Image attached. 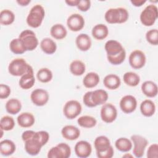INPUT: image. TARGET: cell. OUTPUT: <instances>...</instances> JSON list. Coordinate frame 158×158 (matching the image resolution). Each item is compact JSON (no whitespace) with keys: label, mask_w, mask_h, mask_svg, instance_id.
Returning a JSON list of instances; mask_svg holds the SVG:
<instances>
[{"label":"cell","mask_w":158,"mask_h":158,"mask_svg":"<svg viewBox=\"0 0 158 158\" xmlns=\"http://www.w3.org/2000/svg\"><path fill=\"white\" fill-rule=\"evenodd\" d=\"M129 17L128 10L123 7L110 8L105 13L106 21L110 24L126 22Z\"/></svg>","instance_id":"1"},{"label":"cell","mask_w":158,"mask_h":158,"mask_svg":"<svg viewBox=\"0 0 158 158\" xmlns=\"http://www.w3.org/2000/svg\"><path fill=\"white\" fill-rule=\"evenodd\" d=\"M45 11L41 5L36 4L31 7L27 17V23L32 28L39 27L44 18Z\"/></svg>","instance_id":"2"},{"label":"cell","mask_w":158,"mask_h":158,"mask_svg":"<svg viewBox=\"0 0 158 158\" xmlns=\"http://www.w3.org/2000/svg\"><path fill=\"white\" fill-rule=\"evenodd\" d=\"M158 17L157 7L154 4L147 6L141 12L139 19L141 23L146 27L152 26Z\"/></svg>","instance_id":"3"},{"label":"cell","mask_w":158,"mask_h":158,"mask_svg":"<svg viewBox=\"0 0 158 158\" xmlns=\"http://www.w3.org/2000/svg\"><path fill=\"white\" fill-rule=\"evenodd\" d=\"M19 38L22 41L26 51H33L38 45V40L32 30H25L22 31L20 33Z\"/></svg>","instance_id":"4"},{"label":"cell","mask_w":158,"mask_h":158,"mask_svg":"<svg viewBox=\"0 0 158 158\" xmlns=\"http://www.w3.org/2000/svg\"><path fill=\"white\" fill-rule=\"evenodd\" d=\"M29 65L25 59L22 58H17L12 60L8 66L9 73L15 77H22L28 70Z\"/></svg>","instance_id":"5"},{"label":"cell","mask_w":158,"mask_h":158,"mask_svg":"<svg viewBox=\"0 0 158 158\" xmlns=\"http://www.w3.org/2000/svg\"><path fill=\"white\" fill-rule=\"evenodd\" d=\"M82 110L81 104L76 100H70L67 101L63 108V113L68 119H73L80 114Z\"/></svg>","instance_id":"6"},{"label":"cell","mask_w":158,"mask_h":158,"mask_svg":"<svg viewBox=\"0 0 158 158\" xmlns=\"http://www.w3.org/2000/svg\"><path fill=\"white\" fill-rule=\"evenodd\" d=\"M131 142L134 144L133 153L136 157H141L144 154L146 148L148 144V139L143 136L133 135L131 136Z\"/></svg>","instance_id":"7"},{"label":"cell","mask_w":158,"mask_h":158,"mask_svg":"<svg viewBox=\"0 0 158 158\" xmlns=\"http://www.w3.org/2000/svg\"><path fill=\"white\" fill-rule=\"evenodd\" d=\"M128 61L130 66L133 69H140L145 65L146 57L142 51L136 49L130 53Z\"/></svg>","instance_id":"8"},{"label":"cell","mask_w":158,"mask_h":158,"mask_svg":"<svg viewBox=\"0 0 158 158\" xmlns=\"http://www.w3.org/2000/svg\"><path fill=\"white\" fill-rule=\"evenodd\" d=\"M117 117V110L115 106L111 103L103 104L101 109V120L107 123H110L115 120Z\"/></svg>","instance_id":"9"},{"label":"cell","mask_w":158,"mask_h":158,"mask_svg":"<svg viewBox=\"0 0 158 158\" xmlns=\"http://www.w3.org/2000/svg\"><path fill=\"white\" fill-rule=\"evenodd\" d=\"M49 96L48 91L42 88L34 89L30 95V99L32 102L37 106H43L49 101Z\"/></svg>","instance_id":"10"},{"label":"cell","mask_w":158,"mask_h":158,"mask_svg":"<svg viewBox=\"0 0 158 158\" xmlns=\"http://www.w3.org/2000/svg\"><path fill=\"white\" fill-rule=\"evenodd\" d=\"M137 107V101L135 96L128 94L122 98L120 101V107L125 114H130L134 112Z\"/></svg>","instance_id":"11"},{"label":"cell","mask_w":158,"mask_h":158,"mask_svg":"<svg viewBox=\"0 0 158 158\" xmlns=\"http://www.w3.org/2000/svg\"><path fill=\"white\" fill-rule=\"evenodd\" d=\"M85 19L79 14H73L70 15L67 20V25L70 30L72 31H78L83 29L85 26Z\"/></svg>","instance_id":"12"},{"label":"cell","mask_w":158,"mask_h":158,"mask_svg":"<svg viewBox=\"0 0 158 158\" xmlns=\"http://www.w3.org/2000/svg\"><path fill=\"white\" fill-rule=\"evenodd\" d=\"M74 151L77 157L80 158H86L91 154L92 146L89 142L81 140L75 144Z\"/></svg>","instance_id":"13"},{"label":"cell","mask_w":158,"mask_h":158,"mask_svg":"<svg viewBox=\"0 0 158 158\" xmlns=\"http://www.w3.org/2000/svg\"><path fill=\"white\" fill-rule=\"evenodd\" d=\"M19 86L23 89H28L32 88L35 83L33 69L30 65L27 72L23 75L19 80Z\"/></svg>","instance_id":"14"},{"label":"cell","mask_w":158,"mask_h":158,"mask_svg":"<svg viewBox=\"0 0 158 158\" xmlns=\"http://www.w3.org/2000/svg\"><path fill=\"white\" fill-rule=\"evenodd\" d=\"M61 134L65 139L73 141L78 139L80 135L79 128L74 125H68L64 126L61 130Z\"/></svg>","instance_id":"15"},{"label":"cell","mask_w":158,"mask_h":158,"mask_svg":"<svg viewBox=\"0 0 158 158\" xmlns=\"http://www.w3.org/2000/svg\"><path fill=\"white\" fill-rule=\"evenodd\" d=\"M104 49L107 53V56H114L119 54L123 49H124V48L120 42L114 40H110L106 43Z\"/></svg>","instance_id":"16"},{"label":"cell","mask_w":158,"mask_h":158,"mask_svg":"<svg viewBox=\"0 0 158 158\" xmlns=\"http://www.w3.org/2000/svg\"><path fill=\"white\" fill-rule=\"evenodd\" d=\"M75 43L78 49L81 51L89 50L92 44L91 38L86 33L79 34L75 39Z\"/></svg>","instance_id":"17"},{"label":"cell","mask_w":158,"mask_h":158,"mask_svg":"<svg viewBox=\"0 0 158 158\" xmlns=\"http://www.w3.org/2000/svg\"><path fill=\"white\" fill-rule=\"evenodd\" d=\"M142 93L149 98H154L158 93L157 85L152 81L148 80L143 83L141 86Z\"/></svg>","instance_id":"18"},{"label":"cell","mask_w":158,"mask_h":158,"mask_svg":"<svg viewBox=\"0 0 158 158\" xmlns=\"http://www.w3.org/2000/svg\"><path fill=\"white\" fill-rule=\"evenodd\" d=\"M25 150L31 156H36L41 151L43 147L41 144L33 137L26 141H25Z\"/></svg>","instance_id":"19"},{"label":"cell","mask_w":158,"mask_h":158,"mask_svg":"<svg viewBox=\"0 0 158 158\" xmlns=\"http://www.w3.org/2000/svg\"><path fill=\"white\" fill-rule=\"evenodd\" d=\"M19 125L22 128H28L33 125L35 122L34 115L30 112L21 113L17 118Z\"/></svg>","instance_id":"20"},{"label":"cell","mask_w":158,"mask_h":158,"mask_svg":"<svg viewBox=\"0 0 158 158\" xmlns=\"http://www.w3.org/2000/svg\"><path fill=\"white\" fill-rule=\"evenodd\" d=\"M103 83L106 88L110 90H114L117 89L120 86L121 81L120 77L118 75L110 73L104 77L103 80Z\"/></svg>","instance_id":"21"},{"label":"cell","mask_w":158,"mask_h":158,"mask_svg":"<svg viewBox=\"0 0 158 158\" xmlns=\"http://www.w3.org/2000/svg\"><path fill=\"white\" fill-rule=\"evenodd\" d=\"M108 99V93L104 89H96L92 91L91 99L95 106L102 105L106 102Z\"/></svg>","instance_id":"22"},{"label":"cell","mask_w":158,"mask_h":158,"mask_svg":"<svg viewBox=\"0 0 158 158\" xmlns=\"http://www.w3.org/2000/svg\"><path fill=\"white\" fill-rule=\"evenodd\" d=\"M91 33L95 39L98 40H102L108 36L109 29L106 25L99 23L94 26Z\"/></svg>","instance_id":"23"},{"label":"cell","mask_w":158,"mask_h":158,"mask_svg":"<svg viewBox=\"0 0 158 158\" xmlns=\"http://www.w3.org/2000/svg\"><path fill=\"white\" fill-rule=\"evenodd\" d=\"M140 111L145 117H151L156 112V105L151 99H145L140 104Z\"/></svg>","instance_id":"24"},{"label":"cell","mask_w":158,"mask_h":158,"mask_svg":"<svg viewBox=\"0 0 158 158\" xmlns=\"http://www.w3.org/2000/svg\"><path fill=\"white\" fill-rule=\"evenodd\" d=\"M16 146L10 139H4L0 142V152L2 156H9L15 151Z\"/></svg>","instance_id":"25"},{"label":"cell","mask_w":158,"mask_h":158,"mask_svg":"<svg viewBox=\"0 0 158 158\" xmlns=\"http://www.w3.org/2000/svg\"><path fill=\"white\" fill-rule=\"evenodd\" d=\"M40 48L44 53L52 54L57 50V44L53 40L49 38H44L40 42Z\"/></svg>","instance_id":"26"},{"label":"cell","mask_w":158,"mask_h":158,"mask_svg":"<svg viewBox=\"0 0 158 158\" xmlns=\"http://www.w3.org/2000/svg\"><path fill=\"white\" fill-rule=\"evenodd\" d=\"M100 80L99 75L93 72L88 73L83 79V85L87 88H92L98 85Z\"/></svg>","instance_id":"27"},{"label":"cell","mask_w":158,"mask_h":158,"mask_svg":"<svg viewBox=\"0 0 158 158\" xmlns=\"http://www.w3.org/2000/svg\"><path fill=\"white\" fill-rule=\"evenodd\" d=\"M50 34L54 39L62 40L66 37L67 31L62 24L56 23L51 27Z\"/></svg>","instance_id":"28"},{"label":"cell","mask_w":158,"mask_h":158,"mask_svg":"<svg viewBox=\"0 0 158 158\" xmlns=\"http://www.w3.org/2000/svg\"><path fill=\"white\" fill-rule=\"evenodd\" d=\"M94 146L96 152H101L107 149L111 145L110 141L107 136H99L95 139Z\"/></svg>","instance_id":"29"},{"label":"cell","mask_w":158,"mask_h":158,"mask_svg":"<svg viewBox=\"0 0 158 158\" xmlns=\"http://www.w3.org/2000/svg\"><path fill=\"white\" fill-rule=\"evenodd\" d=\"M22 109V104L20 101L16 98H11L6 103V111L12 115L18 114Z\"/></svg>","instance_id":"30"},{"label":"cell","mask_w":158,"mask_h":158,"mask_svg":"<svg viewBox=\"0 0 158 158\" xmlns=\"http://www.w3.org/2000/svg\"><path fill=\"white\" fill-rule=\"evenodd\" d=\"M70 71L75 76L82 75L86 70L85 64L80 60H74L70 64Z\"/></svg>","instance_id":"31"},{"label":"cell","mask_w":158,"mask_h":158,"mask_svg":"<svg viewBox=\"0 0 158 158\" xmlns=\"http://www.w3.org/2000/svg\"><path fill=\"white\" fill-rule=\"evenodd\" d=\"M115 148L120 151L127 152L132 148V142L128 138L122 137L118 138L115 142Z\"/></svg>","instance_id":"32"},{"label":"cell","mask_w":158,"mask_h":158,"mask_svg":"<svg viewBox=\"0 0 158 158\" xmlns=\"http://www.w3.org/2000/svg\"><path fill=\"white\" fill-rule=\"evenodd\" d=\"M123 80L125 83L130 86H136L140 82L139 76L133 72H127L123 74Z\"/></svg>","instance_id":"33"},{"label":"cell","mask_w":158,"mask_h":158,"mask_svg":"<svg viewBox=\"0 0 158 158\" xmlns=\"http://www.w3.org/2000/svg\"><path fill=\"white\" fill-rule=\"evenodd\" d=\"M15 20V15L12 11L9 9H4L0 12V23L3 25H9Z\"/></svg>","instance_id":"34"},{"label":"cell","mask_w":158,"mask_h":158,"mask_svg":"<svg viewBox=\"0 0 158 158\" xmlns=\"http://www.w3.org/2000/svg\"><path fill=\"white\" fill-rule=\"evenodd\" d=\"M77 123L81 127L91 128L96 125L97 120L91 115H83L77 119Z\"/></svg>","instance_id":"35"},{"label":"cell","mask_w":158,"mask_h":158,"mask_svg":"<svg viewBox=\"0 0 158 158\" xmlns=\"http://www.w3.org/2000/svg\"><path fill=\"white\" fill-rule=\"evenodd\" d=\"M53 75L51 70L48 68L40 69L37 73L36 77L38 80L41 83H48L52 78Z\"/></svg>","instance_id":"36"},{"label":"cell","mask_w":158,"mask_h":158,"mask_svg":"<svg viewBox=\"0 0 158 158\" xmlns=\"http://www.w3.org/2000/svg\"><path fill=\"white\" fill-rule=\"evenodd\" d=\"M9 48L10 50L15 54H22L26 51L22 41L19 38H14L11 40L9 44Z\"/></svg>","instance_id":"37"},{"label":"cell","mask_w":158,"mask_h":158,"mask_svg":"<svg viewBox=\"0 0 158 158\" xmlns=\"http://www.w3.org/2000/svg\"><path fill=\"white\" fill-rule=\"evenodd\" d=\"M15 126L14 118L9 115L2 117L0 120V128L4 131L12 130Z\"/></svg>","instance_id":"38"},{"label":"cell","mask_w":158,"mask_h":158,"mask_svg":"<svg viewBox=\"0 0 158 158\" xmlns=\"http://www.w3.org/2000/svg\"><path fill=\"white\" fill-rule=\"evenodd\" d=\"M107 58L108 61L112 65H120L125 60L126 58V51L123 49L119 54L114 56H107Z\"/></svg>","instance_id":"39"},{"label":"cell","mask_w":158,"mask_h":158,"mask_svg":"<svg viewBox=\"0 0 158 158\" xmlns=\"http://www.w3.org/2000/svg\"><path fill=\"white\" fill-rule=\"evenodd\" d=\"M146 39L147 41L152 45L158 44V30L156 28L151 29L146 33Z\"/></svg>","instance_id":"40"},{"label":"cell","mask_w":158,"mask_h":158,"mask_svg":"<svg viewBox=\"0 0 158 158\" xmlns=\"http://www.w3.org/2000/svg\"><path fill=\"white\" fill-rule=\"evenodd\" d=\"M33 138H35L42 146H43L48 142L49 135L48 132L46 131H38L35 132Z\"/></svg>","instance_id":"41"},{"label":"cell","mask_w":158,"mask_h":158,"mask_svg":"<svg viewBox=\"0 0 158 158\" xmlns=\"http://www.w3.org/2000/svg\"><path fill=\"white\" fill-rule=\"evenodd\" d=\"M57 146L59 147L62 156V158H69L71 155V149L69 145H68L67 143H60L57 144Z\"/></svg>","instance_id":"42"},{"label":"cell","mask_w":158,"mask_h":158,"mask_svg":"<svg viewBox=\"0 0 158 158\" xmlns=\"http://www.w3.org/2000/svg\"><path fill=\"white\" fill-rule=\"evenodd\" d=\"M148 158H157L158 157V144L157 143L152 144L148 148L147 151Z\"/></svg>","instance_id":"43"},{"label":"cell","mask_w":158,"mask_h":158,"mask_svg":"<svg viewBox=\"0 0 158 158\" xmlns=\"http://www.w3.org/2000/svg\"><path fill=\"white\" fill-rule=\"evenodd\" d=\"M47 156L48 158H62L61 152L57 145L49 150Z\"/></svg>","instance_id":"44"},{"label":"cell","mask_w":158,"mask_h":158,"mask_svg":"<svg viewBox=\"0 0 158 158\" xmlns=\"http://www.w3.org/2000/svg\"><path fill=\"white\" fill-rule=\"evenodd\" d=\"M11 90L10 88L5 84H1L0 85V98L3 99H6L7 98L10 94Z\"/></svg>","instance_id":"45"},{"label":"cell","mask_w":158,"mask_h":158,"mask_svg":"<svg viewBox=\"0 0 158 158\" xmlns=\"http://www.w3.org/2000/svg\"><path fill=\"white\" fill-rule=\"evenodd\" d=\"M114 151L112 146H110L107 149L101 152H96L97 157L99 158H111L114 156Z\"/></svg>","instance_id":"46"},{"label":"cell","mask_w":158,"mask_h":158,"mask_svg":"<svg viewBox=\"0 0 158 158\" xmlns=\"http://www.w3.org/2000/svg\"><path fill=\"white\" fill-rule=\"evenodd\" d=\"M77 7L80 11L86 12L91 7V1L89 0H78Z\"/></svg>","instance_id":"47"},{"label":"cell","mask_w":158,"mask_h":158,"mask_svg":"<svg viewBox=\"0 0 158 158\" xmlns=\"http://www.w3.org/2000/svg\"><path fill=\"white\" fill-rule=\"evenodd\" d=\"M91 93L92 91H88L83 95V102L84 104L88 107H96L91 99Z\"/></svg>","instance_id":"48"},{"label":"cell","mask_w":158,"mask_h":158,"mask_svg":"<svg viewBox=\"0 0 158 158\" xmlns=\"http://www.w3.org/2000/svg\"><path fill=\"white\" fill-rule=\"evenodd\" d=\"M35 133V131L33 130H26L23 132L22 135V140L25 142L31 138H32L34 136V135Z\"/></svg>","instance_id":"49"},{"label":"cell","mask_w":158,"mask_h":158,"mask_svg":"<svg viewBox=\"0 0 158 158\" xmlns=\"http://www.w3.org/2000/svg\"><path fill=\"white\" fill-rule=\"evenodd\" d=\"M131 3L135 7H141L146 2V0H131Z\"/></svg>","instance_id":"50"},{"label":"cell","mask_w":158,"mask_h":158,"mask_svg":"<svg viewBox=\"0 0 158 158\" xmlns=\"http://www.w3.org/2000/svg\"><path fill=\"white\" fill-rule=\"evenodd\" d=\"M17 2L21 6H27L31 2L30 0H17Z\"/></svg>","instance_id":"51"},{"label":"cell","mask_w":158,"mask_h":158,"mask_svg":"<svg viewBox=\"0 0 158 158\" xmlns=\"http://www.w3.org/2000/svg\"><path fill=\"white\" fill-rule=\"evenodd\" d=\"M65 3L70 6H77L78 3V0H68L65 1Z\"/></svg>","instance_id":"52"},{"label":"cell","mask_w":158,"mask_h":158,"mask_svg":"<svg viewBox=\"0 0 158 158\" xmlns=\"http://www.w3.org/2000/svg\"><path fill=\"white\" fill-rule=\"evenodd\" d=\"M133 157V156L130 155V154H126L125 155L123 156V157Z\"/></svg>","instance_id":"53"}]
</instances>
